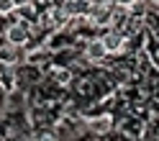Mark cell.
<instances>
[{
  "instance_id": "obj_1",
  "label": "cell",
  "mask_w": 159,
  "mask_h": 141,
  "mask_svg": "<svg viewBox=\"0 0 159 141\" xmlns=\"http://www.w3.org/2000/svg\"><path fill=\"white\" fill-rule=\"evenodd\" d=\"M113 8H116V3H90V11H87L85 18L93 26L108 28V26L113 23Z\"/></svg>"
},
{
  "instance_id": "obj_2",
  "label": "cell",
  "mask_w": 159,
  "mask_h": 141,
  "mask_svg": "<svg viewBox=\"0 0 159 141\" xmlns=\"http://www.w3.org/2000/svg\"><path fill=\"white\" fill-rule=\"evenodd\" d=\"M5 41H8V46H26L28 44V28H26V23H21L18 18L11 21V26L5 28Z\"/></svg>"
},
{
  "instance_id": "obj_3",
  "label": "cell",
  "mask_w": 159,
  "mask_h": 141,
  "mask_svg": "<svg viewBox=\"0 0 159 141\" xmlns=\"http://www.w3.org/2000/svg\"><path fill=\"white\" fill-rule=\"evenodd\" d=\"M100 41H103V46H105L108 54H118V52L126 46V36H123V31H118V28H111V26H108V31L100 36Z\"/></svg>"
},
{
  "instance_id": "obj_4",
  "label": "cell",
  "mask_w": 159,
  "mask_h": 141,
  "mask_svg": "<svg viewBox=\"0 0 159 141\" xmlns=\"http://www.w3.org/2000/svg\"><path fill=\"white\" fill-rule=\"evenodd\" d=\"M105 57H108V52H105L103 41H100V39H90L87 46H85V59H87V62H103Z\"/></svg>"
},
{
  "instance_id": "obj_5",
  "label": "cell",
  "mask_w": 159,
  "mask_h": 141,
  "mask_svg": "<svg viewBox=\"0 0 159 141\" xmlns=\"http://www.w3.org/2000/svg\"><path fill=\"white\" fill-rule=\"evenodd\" d=\"M87 126H90V131H93L95 136H105V134H111V131H113V118L111 116H98Z\"/></svg>"
},
{
  "instance_id": "obj_6",
  "label": "cell",
  "mask_w": 159,
  "mask_h": 141,
  "mask_svg": "<svg viewBox=\"0 0 159 141\" xmlns=\"http://www.w3.org/2000/svg\"><path fill=\"white\" fill-rule=\"evenodd\" d=\"M0 80H3V82H0V85H3V90H13V87H16V75L8 72V69L3 72V77H0Z\"/></svg>"
},
{
  "instance_id": "obj_7",
  "label": "cell",
  "mask_w": 159,
  "mask_h": 141,
  "mask_svg": "<svg viewBox=\"0 0 159 141\" xmlns=\"http://www.w3.org/2000/svg\"><path fill=\"white\" fill-rule=\"evenodd\" d=\"M13 11H16V8H13V0H0V16H3V18L11 16Z\"/></svg>"
},
{
  "instance_id": "obj_8",
  "label": "cell",
  "mask_w": 159,
  "mask_h": 141,
  "mask_svg": "<svg viewBox=\"0 0 159 141\" xmlns=\"http://www.w3.org/2000/svg\"><path fill=\"white\" fill-rule=\"evenodd\" d=\"M34 0H13V8L18 11V8H26V5H31Z\"/></svg>"
},
{
  "instance_id": "obj_9",
  "label": "cell",
  "mask_w": 159,
  "mask_h": 141,
  "mask_svg": "<svg viewBox=\"0 0 159 141\" xmlns=\"http://www.w3.org/2000/svg\"><path fill=\"white\" fill-rule=\"evenodd\" d=\"M34 3H39V0H34Z\"/></svg>"
}]
</instances>
